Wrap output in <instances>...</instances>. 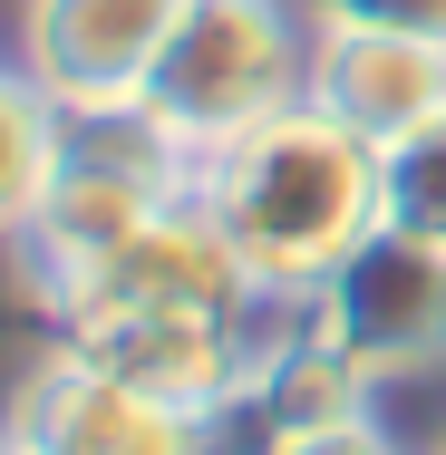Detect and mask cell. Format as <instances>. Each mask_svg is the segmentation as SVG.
I'll list each match as a JSON object with an SVG mask.
<instances>
[{
    "mask_svg": "<svg viewBox=\"0 0 446 455\" xmlns=\"http://www.w3.org/2000/svg\"><path fill=\"white\" fill-rule=\"evenodd\" d=\"M194 194L263 291H311L378 233V146L311 107H281L253 136L214 146L194 165Z\"/></svg>",
    "mask_w": 446,
    "mask_h": 455,
    "instance_id": "1",
    "label": "cell"
},
{
    "mask_svg": "<svg viewBox=\"0 0 446 455\" xmlns=\"http://www.w3.org/2000/svg\"><path fill=\"white\" fill-rule=\"evenodd\" d=\"M194 194V156L146 116V107H97L69 116L59 136V175L39 194L29 233H20V262L49 300H69L78 281H97L156 213H175Z\"/></svg>",
    "mask_w": 446,
    "mask_h": 455,
    "instance_id": "2",
    "label": "cell"
},
{
    "mask_svg": "<svg viewBox=\"0 0 446 455\" xmlns=\"http://www.w3.org/2000/svg\"><path fill=\"white\" fill-rule=\"evenodd\" d=\"M301 59H311L301 0H184V20L166 29L136 107L204 165L214 146H233L263 116L301 107Z\"/></svg>",
    "mask_w": 446,
    "mask_h": 455,
    "instance_id": "3",
    "label": "cell"
},
{
    "mask_svg": "<svg viewBox=\"0 0 446 455\" xmlns=\"http://www.w3.org/2000/svg\"><path fill=\"white\" fill-rule=\"evenodd\" d=\"M301 339L359 387L437 359L446 349V252L398 233V223H378L330 281L301 291Z\"/></svg>",
    "mask_w": 446,
    "mask_h": 455,
    "instance_id": "4",
    "label": "cell"
},
{
    "mask_svg": "<svg viewBox=\"0 0 446 455\" xmlns=\"http://www.w3.org/2000/svg\"><path fill=\"white\" fill-rule=\"evenodd\" d=\"M0 436L20 455H184L204 436V417H184L175 397H156V387H136L117 368L78 359V349H59L20 387V407H10Z\"/></svg>",
    "mask_w": 446,
    "mask_h": 455,
    "instance_id": "5",
    "label": "cell"
},
{
    "mask_svg": "<svg viewBox=\"0 0 446 455\" xmlns=\"http://www.w3.org/2000/svg\"><path fill=\"white\" fill-rule=\"evenodd\" d=\"M263 281L243 272V252L223 243V223L204 213V194H184L175 213H156L97 281H78L59 310L69 320H136V310H253Z\"/></svg>",
    "mask_w": 446,
    "mask_h": 455,
    "instance_id": "6",
    "label": "cell"
},
{
    "mask_svg": "<svg viewBox=\"0 0 446 455\" xmlns=\"http://www.w3.org/2000/svg\"><path fill=\"white\" fill-rule=\"evenodd\" d=\"M175 20L184 0H29V78L69 116L136 107Z\"/></svg>",
    "mask_w": 446,
    "mask_h": 455,
    "instance_id": "7",
    "label": "cell"
},
{
    "mask_svg": "<svg viewBox=\"0 0 446 455\" xmlns=\"http://www.w3.org/2000/svg\"><path fill=\"white\" fill-rule=\"evenodd\" d=\"M301 107L350 126L359 146H398L418 116L446 107V49L398 39V29H311Z\"/></svg>",
    "mask_w": 446,
    "mask_h": 455,
    "instance_id": "8",
    "label": "cell"
},
{
    "mask_svg": "<svg viewBox=\"0 0 446 455\" xmlns=\"http://www.w3.org/2000/svg\"><path fill=\"white\" fill-rule=\"evenodd\" d=\"M59 136H69V107H49L29 68H0V243L29 233L39 194L59 175Z\"/></svg>",
    "mask_w": 446,
    "mask_h": 455,
    "instance_id": "9",
    "label": "cell"
},
{
    "mask_svg": "<svg viewBox=\"0 0 446 455\" xmlns=\"http://www.w3.org/2000/svg\"><path fill=\"white\" fill-rule=\"evenodd\" d=\"M378 223L446 252V107L418 116L398 146H378Z\"/></svg>",
    "mask_w": 446,
    "mask_h": 455,
    "instance_id": "10",
    "label": "cell"
},
{
    "mask_svg": "<svg viewBox=\"0 0 446 455\" xmlns=\"http://www.w3.org/2000/svg\"><path fill=\"white\" fill-rule=\"evenodd\" d=\"M253 455H398V436H388L359 397H340V407H311V417L263 427V446H253Z\"/></svg>",
    "mask_w": 446,
    "mask_h": 455,
    "instance_id": "11",
    "label": "cell"
},
{
    "mask_svg": "<svg viewBox=\"0 0 446 455\" xmlns=\"http://www.w3.org/2000/svg\"><path fill=\"white\" fill-rule=\"evenodd\" d=\"M311 29H398V39H427L446 49V0H301Z\"/></svg>",
    "mask_w": 446,
    "mask_h": 455,
    "instance_id": "12",
    "label": "cell"
},
{
    "mask_svg": "<svg viewBox=\"0 0 446 455\" xmlns=\"http://www.w3.org/2000/svg\"><path fill=\"white\" fill-rule=\"evenodd\" d=\"M0 455H10V436H0Z\"/></svg>",
    "mask_w": 446,
    "mask_h": 455,
    "instance_id": "13",
    "label": "cell"
},
{
    "mask_svg": "<svg viewBox=\"0 0 446 455\" xmlns=\"http://www.w3.org/2000/svg\"><path fill=\"white\" fill-rule=\"evenodd\" d=\"M10 455H20V446H10Z\"/></svg>",
    "mask_w": 446,
    "mask_h": 455,
    "instance_id": "14",
    "label": "cell"
}]
</instances>
